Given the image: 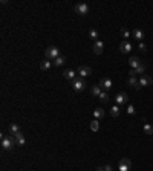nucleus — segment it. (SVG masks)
Instances as JSON below:
<instances>
[{
    "label": "nucleus",
    "instance_id": "obj_1",
    "mask_svg": "<svg viewBox=\"0 0 153 171\" xmlns=\"http://www.w3.org/2000/svg\"><path fill=\"white\" fill-rule=\"evenodd\" d=\"M17 145V142H16V138L12 134H3L2 136V147L5 150H12Z\"/></svg>",
    "mask_w": 153,
    "mask_h": 171
},
{
    "label": "nucleus",
    "instance_id": "obj_2",
    "mask_svg": "<svg viewBox=\"0 0 153 171\" xmlns=\"http://www.w3.org/2000/svg\"><path fill=\"white\" fill-rule=\"evenodd\" d=\"M44 55H46V60H55L60 57V49L57 46H49V47H46Z\"/></svg>",
    "mask_w": 153,
    "mask_h": 171
},
{
    "label": "nucleus",
    "instance_id": "obj_3",
    "mask_svg": "<svg viewBox=\"0 0 153 171\" xmlns=\"http://www.w3.org/2000/svg\"><path fill=\"white\" fill-rule=\"evenodd\" d=\"M86 86H87V84H86V81H84L81 77H80V78H75L74 81H72V89H74L75 92H83L84 89H86Z\"/></svg>",
    "mask_w": 153,
    "mask_h": 171
},
{
    "label": "nucleus",
    "instance_id": "obj_4",
    "mask_svg": "<svg viewBox=\"0 0 153 171\" xmlns=\"http://www.w3.org/2000/svg\"><path fill=\"white\" fill-rule=\"evenodd\" d=\"M130 167H132V162H130V159H127V157L121 159V160H119V163H118L119 171H129Z\"/></svg>",
    "mask_w": 153,
    "mask_h": 171
},
{
    "label": "nucleus",
    "instance_id": "obj_5",
    "mask_svg": "<svg viewBox=\"0 0 153 171\" xmlns=\"http://www.w3.org/2000/svg\"><path fill=\"white\" fill-rule=\"evenodd\" d=\"M75 12L80 14V15H86L89 12V6L86 3H77L75 5Z\"/></svg>",
    "mask_w": 153,
    "mask_h": 171
},
{
    "label": "nucleus",
    "instance_id": "obj_6",
    "mask_svg": "<svg viewBox=\"0 0 153 171\" xmlns=\"http://www.w3.org/2000/svg\"><path fill=\"white\" fill-rule=\"evenodd\" d=\"M92 73V69L89 66H80L78 67V75L81 78H86V77H89V75Z\"/></svg>",
    "mask_w": 153,
    "mask_h": 171
},
{
    "label": "nucleus",
    "instance_id": "obj_7",
    "mask_svg": "<svg viewBox=\"0 0 153 171\" xmlns=\"http://www.w3.org/2000/svg\"><path fill=\"white\" fill-rule=\"evenodd\" d=\"M115 101H116V104H118V106H121V104H126V102H129V96H127V93H124V92L118 93V95H116V98H115Z\"/></svg>",
    "mask_w": 153,
    "mask_h": 171
},
{
    "label": "nucleus",
    "instance_id": "obj_8",
    "mask_svg": "<svg viewBox=\"0 0 153 171\" xmlns=\"http://www.w3.org/2000/svg\"><path fill=\"white\" fill-rule=\"evenodd\" d=\"M139 84H141V87H147V86H152L153 84V78L149 77V75H142L141 78H139Z\"/></svg>",
    "mask_w": 153,
    "mask_h": 171
},
{
    "label": "nucleus",
    "instance_id": "obj_9",
    "mask_svg": "<svg viewBox=\"0 0 153 171\" xmlns=\"http://www.w3.org/2000/svg\"><path fill=\"white\" fill-rule=\"evenodd\" d=\"M132 51V44L129 42H121L119 43V52L121 53H129Z\"/></svg>",
    "mask_w": 153,
    "mask_h": 171
},
{
    "label": "nucleus",
    "instance_id": "obj_10",
    "mask_svg": "<svg viewBox=\"0 0 153 171\" xmlns=\"http://www.w3.org/2000/svg\"><path fill=\"white\" fill-rule=\"evenodd\" d=\"M103 49H104V43L103 42H99V40H98V42L94 43V52L97 53V55H101Z\"/></svg>",
    "mask_w": 153,
    "mask_h": 171
},
{
    "label": "nucleus",
    "instance_id": "obj_11",
    "mask_svg": "<svg viewBox=\"0 0 153 171\" xmlns=\"http://www.w3.org/2000/svg\"><path fill=\"white\" fill-rule=\"evenodd\" d=\"M63 77H64L66 80H69L71 83H72V81H74V80L77 78V73H75L74 70H72V69H68V70H64V72H63Z\"/></svg>",
    "mask_w": 153,
    "mask_h": 171
},
{
    "label": "nucleus",
    "instance_id": "obj_12",
    "mask_svg": "<svg viewBox=\"0 0 153 171\" xmlns=\"http://www.w3.org/2000/svg\"><path fill=\"white\" fill-rule=\"evenodd\" d=\"M99 86H101L103 89H106V90H109V89H112V80L110 78H101Z\"/></svg>",
    "mask_w": 153,
    "mask_h": 171
},
{
    "label": "nucleus",
    "instance_id": "obj_13",
    "mask_svg": "<svg viewBox=\"0 0 153 171\" xmlns=\"http://www.w3.org/2000/svg\"><path fill=\"white\" fill-rule=\"evenodd\" d=\"M14 138H16V142H17V145H25L26 139H25V136H23V133H22V132L16 133V134H14Z\"/></svg>",
    "mask_w": 153,
    "mask_h": 171
},
{
    "label": "nucleus",
    "instance_id": "obj_14",
    "mask_svg": "<svg viewBox=\"0 0 153 171\" xmlns=\"http://www.w3.org/2000/svg\"><path fill=\"white\" fill-rule=\"evenodd\" d=\"M139 63H141V61H139V58H138V57H135V55L129 58V64H130L132 69H136V67L139 66Z\"/></svg>",
    "mask_w": 153,
    "mask_h": 171
},
{
    "label": "nucleus",
    "instance_id": "obj_15",
    "mask_svg": "<svg viewBox=\"0 0 153 171\" xmlns=\"http://www.w3.org/2000/svg\"><path fill=\"white\" fill-rule=\"evenodd\" d=\"M129 86H133L136 90H139L141 89V84H139V80H136L135 77H130L129 78Z\"/></svg>",
    "mask_w": 153,
    "mask_h": 171
},
{
    "label": "nucleus",
    "instance_id": "obj_16",
    "mask_svg": "<svg viewBox=\"0 0 153 171\" xmlns=\"http://www.w3.org/2000/svg\"><path fill=\"white\" fill-rule=\"evenodd\" d=\"M145 69H147V64L141 61V63H139V66L136 67V69H133V72H135V75H138V73H144V72H145Z\"/></svg>",
    "mask_w": 153,
    "mask_h": 171
},
{
    "label": "nucleus",
    "instance_id": "obj_17",
    "mask_svg": "<svg viewBox=\"0 0 153 171\" xmlns=\"http://www.w3.org/2000/svg\"><path fill=\"white\" fill-rule=\"evenodd\" d=\"M52 64H54V63H51V61H42V63H40V69H42V70H49L51 69V67H52Z\"/></svg>",
    "mask_w": 153,
    "mask_h": 171
},
{
    "label": "nucleus",
    "instance_id": "obj_18",
    "mask_svg": "<svg viewBox=\"0 0 153 171\" xmlns=\"http://www.w3.org/2000/svg\"><path fill=\"white\" fill-rule=\"evenodd\" d=\"M132 35H133V38H136V40H139V42H141V40L144 38V32H142L141 29H135L133 32H132Z\"/></svg>",
    "mask_w": 153,
    "mask_h": 171
},
{
    "label": "nucleus",
    "instance_id": "obj_19",
    "mask_svg": "<svg viewBox=\"0 0 153 171\" xmlns=\"http://www.w3.org/2000/svg\"><path fill=\"white\" fill-rule=\"evenodd\" d=\"M103 116H104V110L101 107H98V108H95V110H94V118L95 119H101Z\"/></svg>",
    "mask_w": 153,
    "mask_h": 171
},
{
    "label": "nucleus",
    "instance_id": "obj_20",
    "mask_svg": "<svg viewBox=\"0 0 153 171\" xmlns=\"http://www.w3.org/2000/svg\"><path fill=\"white\" fill-rule=\"evenodd\" d=\"M64 63H66V58H64L63 55H60L58 58L54 60V66H57V67H58V66H63Z\"/></svg>",
    "mask_w": 153,
    "mask_h": 171
},
{
    "label": "nucleus",
    "instance_id": "obj_21",
    "mask_svg": "<svg viewBox=\"0 0 153 171\" xmlns=\"http://www.w3.org/2000/svg\"><path fill=\"white\" fill-rule=\"evenodd\" d=\"M92 95H94V96H99V95H101V86H94V87H92Z\"/></svg>",
    "mask_w": 153,
    "mask_h": 171
},
{
    "label": "nucleus",
    "instance_id": "obj_22",
    "mask_svg": "<svg viewBox=\"0 0 153 171\" xmlns=\"http://www.w3.org/2000/svg\"><path fill=\"white\" fill-rule=\"evenodd\" d=\"M20 132V128H18V125L17 124H11L9 125V134H12V136H14L16 133H18Z\"/></svg>",
    "mask_w": 153,
    "mask_h": 171
},
{
    "label": "nucleus",
    "instance_id": "obj_23",
    "mask_svg": "<svg viewBox=\"0 0 153 171\" xmlns=\"http://www.w3.org/2000/svg\"><path fill=\"white\" fill-rule=\"evenodd\" d=\"M99 101H101L103 104L109 102V95H107V92H101V95H99Z\"/></svg>",
    "mask_w": 153,
    "mask_h": 171
},
{
    "label": "nucleus",
    "instance_id": "obj_24",
    "mask_svg": "<svg viewBox=\"0 0 153 171\" xmlns=\"http://www.w3.org/2000/svg\"><path fill=\"white\" fill-rule=\"evenodd\" d=\"M144 133L145 134H153V125L152 124H144Z\"/></svg>",
    "mask_w": 153,
    "mask_h": 171
},
{
    "label": "nucleus",
    "instance_id": "obj_25",
    "mask_svg": "<svg viewBox=\"0 0 153 171\" xmlns=\"http://www.w3.org/2000/svg\"><path fill=\"white\" fill-rule=\"evenodd\" d=\"M110 115L114 116V118H116V116H119V107L118 106H114L110 108Z\"/></svg>",
    "mask_w": 153,
    "mask_h": 171
},
{
    "label": "nucleus",
    "instance_id": "obj_26",
    "mask_svg": "<svg viewBox=\"0 0 153 171\" xmlns=\"http://www.w3.org/2000/svg\"><path fill=\"white\" fill-rule=\"evenodd\" d=\"M98 128H99V122L95 119V121H92L90 122V130L92 132H98Z\"/></svg>",
    "mask_w": 153,
    "mask_h": 171
},
{
    "label": "nucleus",
    "instance_id": "obj_27",
    "mask_svg": "<svg viewBox=\"0 0 153 171\" xmlns=\"http://www.w3.org/2000/svg\"><path fill=\"white\" fill-rule=\"evenodd\" d=\"M89 37L94 40V42H98V32H97L95 29H90V31H89Z\"/></svg>",
    "mask_w": 153,
    "mask_h": 171
},
{
    "label": "nucleus",
    "instance_id": "obj_28",
    "mask_svg": "<svg viewBox=\"0 0 153 171\" xmlns=\"http://www.w3.org/2000/svg\"><path fill=\"white\" fill-rule=\"evenodd\" d=\"M121 35H123L124 38H129V37H130V32L126 29V28H121Z\"/></svg>",
    "mask_w": 153,
    "mask_h": 171
},
{
    "label": "nucleus",
    "instance_id": "obj_29",
    "mask_svg": "<svg viewBox=\"0 0 153 171\" xmlns=\"http://www.w3.org/2000/svg\"><path fill=\"white\" fill-rule=\"evenodd\" d=\"M127 113H129V115H135V108H133V106H129V107H127Z\"/></svg>",
    "mask_w": 153,
    "mask_h": 171
},
{
    "label": "nucleus",
    "instance_id": "obj_30",
    "mask_svg": "<svg viewBox=\"0 0 153 171\" xmlns=\"http://www.w3.org/2000/svg\"><path fill=\"white\" fill-rule=\"evenodd\" d=\"M139 51H141V52H145V51H147V47H145L144 43H139Z\"/></svg>",
    "mask_w": 153,
    "mask_h": 171
},
{
    "label": "nucleus",
    "instance_id": "obj_31",
    "mask_svg": "<svg viewBox=\"0 0 153 171\" xmlns=\"http://www.w3.org/2000/svg\"><path fill=\"white\" fill-rule=\"evenodd\" d=\"M104 171H112V165H106L104 167Z\"/></svg>",
    "mask_w": 153,
    "mask_h": 171
},
{
    "label": "nucleus",
    "instance_id": "obj_32",
    "mask_svg": "<svg viewBox=\"0 0 153 171\" xmlns=\"http://www.w3.org/2000/svg\"><path fill=\"white\" fill-rule=\"evenodd\" d=\"M97 171H104V167H98V168H97Z\"/></svg>",
    "mask_w": 153,
    "mask_h": 171
}]
</instances>
